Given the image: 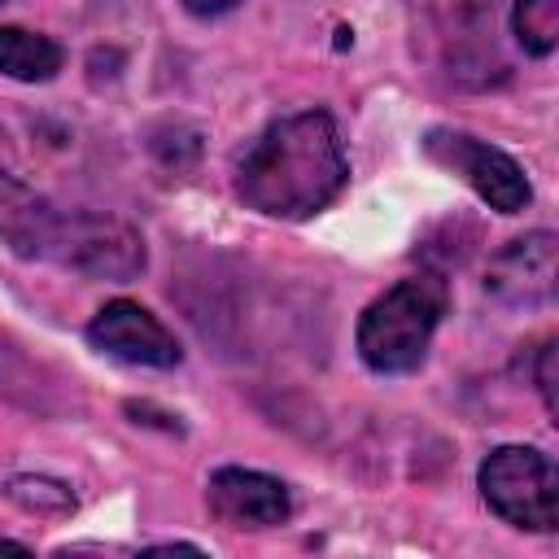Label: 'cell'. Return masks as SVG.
Instances as JSON below:
<instances>
[{
    "instance_id": "cell-1",
    "label": "cell",
    "mask_w": 559,
    "mask_h": 559,
    "mask_svg": "<svg viewBox=\"0 0 559 559\" xmlns=\"http://www.w3.org/2000/svg\"><path fill=\"white\" fill-rule=\"evenodd\" d=\"M349 179L332 114L301 109L271 122L236 166V197L266 218H310Z\"/></svg>"
},
{
    "instance_id": "cell-2",
    "label": "cell",
    "mask_w": 559,
    "mask_h": 559,
    "mask_svg": "<svg viewBox=\"0 0 559 559\" xmlns=\"http://www.w3.org/2000/svg\"><path fill=\"white\" fill-rule=\"evenodd\" d=\"M406 9L415 57L445 87L485 92L511 74L498 35V0H406Z\"/></svg>"
},
{
    "instance_id": "cell-3",
    "label": "cell",
    "mask_w": 559,
    "mask_h": 559,
    "mask_svg": "<svg viewBox=\"0 0 559 559\" xmlns=\"http://www.w3.org/2000/svg\"><path fill=\"white\" fill-rule=\"evenodd\" d=\"M445 314V284L437 275H411L384 288L358 319V358L376 376L415 371Z\"/></svg>"
},
{
    "instance_id": "cell-4",
    "label": "cell",
    "mask_w": 559,
    "mask_h": 559,
    "mask_svg": "<svg viewBox=\"0 0 559 559\" xmlns=\"http://www.w3.org/2000/svg\"><path fill=\"white\" fill-rule=\"evenodd\" d=\"M480 498L511 528L550 533L559 520V472L537 445H498L480 463Z\"/></svg>"
},
{
    "instance_id": "cell-5",
    "label": "cell",
    "mask_w": 559,
    "mask_h": 559,
    "mask_svg": "<svg viewBox=\"0 0 559 559\" xmlns=\"http://www.w3.org/2000/svg\"><path fill=\"white\" fill-rule=\"evenodd\" d=\"M39 258L70 266L79 275H92V280H118V284L135 280L148 262L144 236L131 223L114 214H92V210H74V214L57 210Z\"/></svg>"
},
{
    "instance_id": "cell-6",
    "label": "cell",
    "mask_w": 559,
    "mask_h": 559,
    "mask_svg": "<svg viewBox=\"0 0 559 559\" xmlns=\"http://www.w3.org/2000/svg\"><path fill=\"white\" fill-rule=\"evenodd\" d=\"M424 148L432 162L454 170L498 214H520L533 201V188H528V175L520 170V162L467 131H428Z\"/></svg>"
},
{
    "instance_id": "cell-7",
    "label": "cell",
    "mask_w": 559,
    "mask_h": 559,
    "mask_svg": "<svg viewBox=\"0 0 559 559\" xmlns=\"http://www.w3.org/2000/svg\"><path fill=\"white\" fill-rule=\"evenodd\" d=\"M555 280H559L555 231H528L511 240L502 253H493L485 271V293L511 310H542L555 301Z\"/></svg>"
},
{
    "instance_id": "cell-8",
    "label": "cell",
    "mask_w": 559,
    "mask_h": 559,
    "mask_svg": "<svg viewBox=\"0 0 559 559\" xmlns=\"http://www.w3.org/2000/svg\"><path fill=\"white\" fill-rule=\"evenodd\" d=\"M87 341L100 354L131 362V367H175L183 358L175 332L153 310H144L140 301H127V297L105 301L96 310V319L87 323Z\"/></svg>"
},
{
    "instance_id": "cell-9",
    "label": "cell",
    "mask_w": 559,
    "mask_h": 559,
    "mask_svg": "<svg viewBox=\"0 0 559 559\" xmlns=\"http://www.w3.org/2000/svg\"><path fill=\"white\" fill-rule=\"evenodd\" d=\"M205 507L227 528H275L293 515L284 480L253 467H218L205 480Z\"/></svg>"
},
{
    "instance_id": "cell-10",
    "label": "cell",
    "mask_w": 559,
    "mask_h": 559,
    "mask_svg": "<svg viewBox=\"0 0 559 559\" xmlns=\"http://www.w3.org/2000/svg\"><path fill=\"white\" fill-rule=\"evenodd\" d=\"M52 218H57V210L44 197H35L26 183H17L13 175L0 170V240L4 245H13L22 258H39Z\"/></svg>"
},
{
    "instance_id": "cell-11",
    "label": "cell",
    "mask_w": 559,
    "mask_h": 559,
    "mask_svg": "<svg viewBox=\"0 0 559 559\" xmlns=\"http://www.w3.org/2000/svg\"><path fill=\"white\" fill-rule=\"evenodd\" d=\"M66 52L57 39L26 31V26H0V74L17 83H48L61 70Z\"/></svg>"
},
{
    "instance_id": "cell-12",
    "label": "cell",
    "mask_w": 559,
    "mask_h": 559,
    "mask_svg": "<svg viewBox=\"0 0 559 559\" xmlns=\"http://www.w3.org/2000/svg\"><path fill=\"white\" fill-rule=\"evenodd\" d=\"M511 26L528 57H550L559 44V0H515Z\"/></svg>"
},
{
    "instance_id": "cell-13",
    "label": "cell",
    "mask_w": 559,
    "mask_h": 559,
    "mask_svg": "<svg viewBox=\"0 0 559 559\" xmlns=\"http://www.w3.org/2000/svg\"><path fill=\"white\" fill-rule=\"evenodd\" d=\"M4 493L35 515H70L74 511V493L52 476H13L4 485Z\"/></svg>"
},
{
    "instance_id": "cell-14",
    "label": "cell",
    "mask_w": 559,
    "mask_h": 559,
    "mask_svg": "<svg viewBox=\"0 0 559 559\" xmlns=\"http://www.w3.org/2000/svg\"><path fill=\"white\" fill-rule=\"evenodd\" d=\"M537 389H542L546 415H559V397H555V341H546L537 349Z\"/></svg>"
},
{
    "instance_id": "cell-15",
    "label": "cell",
    "mask_w": 559,
    "mask_h": 559,
    "mask_svg": "<svg viewBox=\"0 0 559 559\" xmlns=\"http://www.w3.org/2000/svg\"><path fill=\"white\" fill-rule=\"evenodd\" d=\"M236 4H240V0H183V9L197 13V17H218V13L236 9Z\"/></svg>"
},
{
    "instance_id": "cell-16",
    "label": "cell",
    "mask_w": 559,
    "mask_h": 559,
    "mask_svg": "<svg viewBox=\"0 0 559 559\" xmlns=\"http://www.w3.org/2000/svg\"><path fill=\"white\" fill-rule=\"evenodd\" d=\"M0 550H17V555H26L31 546H22V542H13V537H0Z\"/></svg>"
},
{
    "instance_id": "cell-17",
    "label": "cell",
    "mask_w": 559,
    "mask_h": 559,
    "mask_svg": "<svg viewBox=\"0 0 559 559\" xmlns=\"http://www.w3.org/2000/svg\"><path fill=\"white\" fill-rule=\"evenodd\" d=\"M0 4H9V0H0Z\"/></svg>"
}]
</instances>
